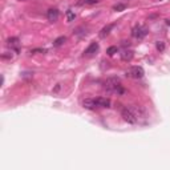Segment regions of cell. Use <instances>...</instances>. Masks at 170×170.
<instances>
[{"instance_id": "6da1fadb", "label": "cell", "mask_w": 170, "mask_h": 170, "mask_svg": "<svg viewBox=\"0 0 170 170\" xmlns=\"http://www.w3.org/2000/svg\"><path fill=\"white\" fill-rule=\"evenodd\" d=\"M104 89L110 93H116V95H124L125 89L121 85V81L116 77H110L104 83Z\"/></svg>"}, {"instance_id": "7a4b0ae2", "label": "cell", "mask_w": 170, "mask_h": 170, "mask_svg": "<svg viewBox=\"0 0 170 170\" xmlns=\"http://www.w3.org/2000/svg\"><path fill=\"white\" fill-rule=\"evenodd\" d=\"M126 77H130V79H142L144 75H145V71H144L142 67H132L129 68L126 72H125Z\"/></svg>"}, {"instance_id": "3957f363", "label": "cell", "mask_w": 170, "mask_h": 170, "mask_svg": "<svg viewBox=\"0 0 170 170\" xmlns=\"http://www.w3.org/2000/svg\"><path fill=\"white\" fill-rule=\"evenodd\" d=\"M121 116H122V118H124V120L127 122V124H137V122H138L137 116H136V114L133 113V110H130L129 108L122 109Z\"/></svg>"}, {"instance_id": "277c9868", "label": "cell", "mask_w": 170, "mask_h": 170, "mask_svg": "<svg viewBox=\"0 0 170 170\" xmlns=\"http://www.w3.org/2000/svg\"><path fill=\"white\" fill-rule=\"evenodd\" d=\"M146 35H148V29L145 27H141V25L134 27L133 31H132V36H133L134 39H138V40H142Z\"/></svg>"}, {"instance_id": "5b68a950", "label": "cell", "mask_w": 170, "mask_h": 170, "mask_svg": "<svg viewBox=\"0 0 170 170\" xmlns=\"http://www.w3.org/2000/svg\"><path fill=\"white\" fill-rule=\"evenodd\" d=\"M99 48H100L99 42H96V41L91 42V45H89L88 48L84 51V57H92V56H95V55L99 52Z\"/></svg>"}, {"instance_id": "8992f818", "label": "cell", "mask_w": 170, "mask_h": 170, "mask_svg": "<svg viewBox=\"0 0 170 170\" xmlns=\"http://www.w3.org/2000/svg\"><path fill=\"white\" fill-rule=\"evenodd\" d=\"M7 44L11 48V51H15L16 53L20 52V40L18 37H10V39L7 40Z\"/></svg>"}, {"instance_id": "52a82bcc", "label": "cell", "mask_w": 170, "mask_h": 170, "mask_svg": "<svg viewBox=\"0 0 170 170\" xmlns=\"http://www.w3.org/2000/svg\"><path fill=\"white\" fill-rule=\"evenodd\" d=\"M47 18H48V20L51 21V23L57 21V19H59V10H56V8H51V10H48V12H47Z\"/></svg>"}, {"instance_id": "ba28073f", "label": "cell", "mask_w": 170, "mask_h": 170, "mask_svg": "<svg viewBox=\"0 0 170 170\" xmlns=\"http://www.w3.org/2000/svg\"><path fill=\"white\" fill-rule=\"evenodd\" d=\"M83 106L85 109H89V110H93L97 108V104H96V100L95 99H85L83 101Z\"/></svg>"}, {"instance_id": "9c48e42d", "label": "cell", "mask_w": 170, "mask_h": 170, "mask_svg": "<svg viewBox=\"0 0 170 170\" xmlns=\"http://www.w3.org/2000/svg\"><path fill=\"white\" fill-rule=\"evenodd\" d=\"M97 106H101V108H109L110 106V100L106 99V97H99V99H95Z\"/></svg>"}, {"instance_id": "30bf717a", "label": "cell", "mask_w": 170, "mask_h": 170, "mask_svg": "<svg viewBox=\"0 0 170 170\" xmlns=\"http://www.w3.org/2000/svg\"><path fill=\"white\" fill-rule=\"evenodd\" d=\"M133 56H134V52L132 49H124L122 51V53H121V59L124 61H130L132 59H133Z\"/></svg>"}, {"instance_id": "8fae6325", "label": "cell", "mask_w": 170, "mask_h": 170, "mask_svg": "<svg viewBox=\"0 0 170 170\" xmlns=\"http://www.w3.org/2000/svg\"><path fill=\"white\" fill-rule=\"evenodd\" d=\"M113 28H114V24H109V25H106V27H104V28L100 31V33H99L100 37H101V39H105V37L109 35L110 31H112Z\"/></svg>"}, {"instance_id": "7c38bea8", "label": "cell", "mask_w": 170, "mask_h": 170, "mask_svg": "<svg viewBox=\"0 0 170 170\" xmlns=\"http://www.w3.org/2000/svg\"><path fill=\"white\" fill-rule=\"evenodd\" d=\"M100 0H80V2L77 3L79 6H95V4H97Z\"/></svg>"}, {"instance_id": "4fadbf2b", "label": "cell", "mask_w": 170, "mask_h": 170, "mask_svg": "<svg viewBox=\"0 0 170 170\" xmlns=\"http://www.w3.org/2000/svg\"><path fill=\"white\" fill-rule=\"evenodd\" d=\"M65 41H67V37L65 36H60V37H57V39L53 41V47H61Z\"/></svg>"}, {"instance_id": "5bb4252c", "label": "cell", "mask_w": 170, "mask_h": 170, "mask_svg": "<svg viewBox=\"0 0 170 170\" xmlns=\"http://www.w3.org/2000/svg\"><path fill=\"white\" fill-rule=\"evenodd\" d=\"M125 8H126L125 4L118 3V4H114V6H113V11H116V12H121V11H124Z\"/></svg>"}, {"instance_id": "9a60e30c", "label": "cell", "mask_w": 170, "mask_h": 170, "mask_svg": "<svg viewBox=\"0 0 170 170\" xmlns=\"http://www.w3.org/2000/svg\"><path fill=\"white\" fill-rule=\"evenodd\" d=\"M117 52H118L117 47H109V48L106 49V55H108V56H113V55L117 53Z\"/></svg>"}, {"instance_id": "2e32d148", "label": "cell", "mask_w": 170, "mask_h": 170, "mask_svg": "<svg viewBox=\"0 0 170 170\" xmlns=\"http://www.w3.org/2000/svg\"><path fill=\"white\" fill-rule=\"evenodd\" d=\"M156 48L158 52H164L165 51V42L164 41H157L156 42Z\"/></svg>"}, {"instance_id": "e0dca14e", "label": "cell", "mask_w": 170, "mask_h": 170, "mask_svg": "<svg viewBox=\"0 0 170 170\" xmlns=\"http://www.w3.org/2000/svg\"><path fill=\"white\" fill-rule=\"evenodd\" d=\"M75 18H76V15H75V12H73V11H71V10H69V11L67 12V20L69 21V23H71V21H73Z\"/></svg>"}, {"instance_id": "ac0fdd59", "label": "cell", "mask_w": 170, "mask_h": 170, "mask_svg": "<svg viewBox=\"0 0 170 170\" xmlns=\"http://www.w3.org/2000/svg\"><path fill=\"white\" fill-rule=\"evenodd\" d=\"M2 57H3V59H12V57H14V55H12V52H11V53H10V52H6Z\"/></svg>"}, {"instance_id": "d6986e66", "label": "cell", "mask_w": 170, "mask_h": 170, "mask_svg": "<svg viewBox=\"0 0 170 170\" xmlns=\"http://www.w3.org/2000/svg\"><path fill=\"white\" fill-rule=\"evenodd\" d=\"M157 2H161V0H157Z\"/></svg>"}]
</instances>
